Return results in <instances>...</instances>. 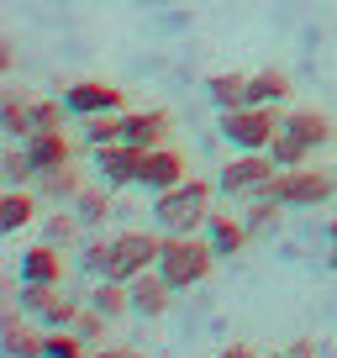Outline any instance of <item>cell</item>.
<instances>
[{
	"mask_svg": "<svg viewBox=\"0 0 337 358\" xmlns=\"http://www.w3.org/2000/svg\"><path fill=\"white\" fill-rule=\"evenodd\" d=\"M327 268H332V274H337V237H332V243H327Z\"/></svg>",
	"mask_w": 337,
	"mask_h": 358,
	"instance_id": "8d00e7d4",
	"label": "cell"
},
{
	"mask_svg": "<svg viewBox=\"0 0 337 358\" xmlns=\"http://www.w3.org/2000/svg\"><path fill=\"white\" fill-rule=\"evenodd\" d=\"M64 106L74 122H85V116H106V111H122L127 95L116 85H106V79H74V85L64 90Z\"/></svg>",
	"mask_w": 337,
	"mask_h": 358,
	"instance_id": "9c48e42d",
	"label": "cell"
},
{
	"mask_svg": "<svg viewBox=\"0 0 337 358\" xmlns=\"http://www.w3.org/2000/svg\"><path fill=\"white\" fill-rule=\"evenodd\" d=\"M64 116H69V106H64V95H58V101H32L27 122H32V132H53V127H64ZM32 132H27V137H32Z\"/></svg>",
	"mask_w": 337,
	"mask_h": 358,
	"instance_id": "1f68e13d",
	"label": "cell"
},
{
	"mask_svg": "<svg viewBox=\"0 0 337 358\" xmlns=\"http://www.w3.org/2000/svg\"><path fill=\"white\" fill-rule=\"evenodd\" d=\"M280 132H290L295 143H306L316 153V148L332 143V122H327L322 111H311V106H295V111H280Z\"/></svg>",
	"mask_w": 337,
	"mask_h": 358,
	"instance_id": "e0dca14e",
	"label": "cell"
},
{
	"mask_svg": "<svg viewBox=\"0 0 337 358\" xmlns=\"http://www.w3.org/2000/svg\"><path fill=\"white\" fill-rule=\"evenodd\" d=\"M211 185L206 179H185L174 190H158L148 201V216H153L158 232H201L206 216H211Z\"/></svg>",
	"mask_w": 337,
	"mask_h": 358,
	"instance_id": "7a4b0ae2",
	"label": "cell"
},
{
	"mask_svg": "<svg viewBox=\"0 0 337 358\" xmlns=\"http://www.w3.org/2000/svg\"><path fill=\"white\" fill-rule=\"evenodd\" d=\"M216 358H259V353H253V348H248V343H227V348H222V353H216Z\"/></svg>",
	"mask_w": 337,
	"mask_h": 358,
	"instance_id": "d590c367",
	"label": "cell"
},
{
	"mask_svg": "<svg viewBox=\"0 0 337 358\" xmlns=\"http://www.w3.org/2000/svg\"><path fill=\"white\" fill-rule=\"evenodd\" d=\"M274 174H280V164L269 153H232L216 174V195L222 201H259V195H269Z\"/></svg>",
	"mask_w": 337,
	"mask_h": 358,
	"instance_id": "277c9868",
	"label": "cell"
},
{
	"mask_svg": "<svg viewBox=\"0 0 337 358\" xmlns=\"http://www.w3.org/2000/svg\"><path fill=\"white\" fill-rule=\"evenodd\" d=\"M27 153H32L37 174H43V169L74 164V153H79V148L69 143V132H64V127H53V132H32V137H27Z\"/></svg>",
	"mask_w": 337,
	"mask_h": 358,
	"instance_id": "ffe728a7",
	"label": "cell"
},
{
	"mask_svg": "<svg viewBox=\"0 0 337 358\" xmlns=\"http://www.w3.org/2000/svg\"><path fill=\"white\" fill-rule=\"evenodd\" d=\"M90 358H143V353H137V348H90Z\"/></svg>",
	"mask_w": 337,
	"mask_h": 358,
	"instance_id": "e575fe53",
	"label": "cell"
},
{
	"mask_svg": "<svg viewBox=\"0 0 337 358\" xmlns=\"http://www.w3.org/2000/svg\"><path fill=\"white\" fill-rule=\"evenodd\" d=\"M106 143H122V111H106V116H85L79 122V148H106Z\"/></svg>",
	"mask_w": 337,
	"mask_h": 358,
	"instance_id": "4316f807",
	"label": "cell"
},
{
	"mask_svg": "<svg viewBox=\"0 0 337 358\" xmlns=\"http://www.w3.org/2000/svg\"><path fill=\"white\" fill-rule=\"evenodd\" d=\"M201 237L216 248V258H237L248 243H253V237H248V222H243V216H232V211H216V206H211V216H206Z\"/></svg>",
	"mask_w": 337,
	"mask_h": 358,
	"instance_id": "9a60e30c",
	"label": "cell"
},
{
	"mask_svg": "<svg viewBox=\"0 0 337 358\" xmlns=\"http://www.w3.org/2000/svg\"><path fill=\"white\" fill-rule=\"evenodd\" d=\"M37 211H43L37 190H27V185H6V201H0V232H27V227L37 222Z\"/></svg>",
	"mask_w": 337,
	"mask_h": 358,
	"instance_id": "d6986e66",
	"label": "cell"
},
{
	"mask_svg": "<svg viewBox=\"0 0 337 358\" xmlns=\"http://www.w3.org/2000/svg\"><path fill=\"white\" fill-rule=\"evenodd\" d=\"M74 216L85 222V232H106V222L116 216L111 190H106V185H85V190H79V201H74Z\"/></svg>",
	"mask_w": 337,
	"mask_h": 358,
	"instance_id": "7402d4cb",
	"label": "cell"
},
{
	"mask_svg": "<svg viewBox=\"0 0 337 358\" xmlns=\"http://www.w3.org/2000/svg\"><path fill=\"white\" fill-rule=\"evenodd\" d=\"M158 274L168 280V290L180 295V290H195V285L211 280V268H216V248L206 243V237L195 232H164V248H158Z\"/></svg>",
	"mask_w": 337,
	"mask_h": 358,
	"instance_id": "6da1fadb",
	"label": "cell"
},
{
	"mask_svg": "<svg viewBox=\"0 0 337 358\" xmlns=\"http://www.w3.org/2000/svg\"><path fill=\"white\" fill-rule=\"evenodd\" d=\"M37 201L48 206V211H58V206H74L79 190H85V174H79L74 164H58V169H43V174L32 179Z\"/></svg>",
	"mask_w": 337,
	"mask_h": 358,
	"instance_id": "5bb4252c",
	"label": "cell"
},
{
	"mask_svg": "<svg viewBox=\"0 0 337 358\" xmlns=\"http://www.w3.org/2000/svg\"><path fill=\"white\" fill-rule=\"evenodd\" d=\"M158 248H164V237H158V227L153 232H111V264H106V280H122V285H132L137 274H148V268L158 264Z\"/></svg>",
	"mask_w": 337,
	"mask_h": 358,
	"instance_id": "8992f818",
	"label": "cell"
},
{
	"mask_svg": "<svg viewBox=\"0 0 337 358\" xmlns=\"http://www.w3.org/2000/svg\"><path fill=\"white\" fill-rule=\"evenodd\" d=\"M269 158H274L280 169H301V164H311V148H306V143H295L290 132H280V137L269 143Z\"/></svg>",
	"mask_w": 337,
	"mask_h": 358,
	"instance_id": "d6a6232c",
	"label": "cell"
},
{
	"mask_svg": "<svg viewBox=\"0 0 337 358\" xmlns=\"http://www.w3.org/2000/svg\"><path fill=\"white\" fill-rule=\"evenodd\" d=\"M0 179H6V185H27V190H32L37 164H32V153H27V143H16V148H6V153H0Z\"/></svg>",
	"mask_w": 337,
	"mask_h": 358,
	"instance_id": "83f0119b",
	"label": "cell"
},
{
	"mask_svg": "<svg viewBox=\"0 0 337 358\" xmlns=\"http://www.w3.org/2000/svg\"><path fill=\"white\" fill-rule=\"evenodd\" d=\"M206 101H211V111H237V106H253V95H248V74H237V69L211 74V79H206Z\"/></svg>",
	"mask_w": 337,
	"mask_h": 358,
	"instance_id": "44dd1931",
	"label": "cell"
},
{
	"mask_svg": "<svg viewBox=\"0 0 337 358\" xmlns=\"http://www.w3.org/2000/svg\"><path fill=\"white\" fill-rule=\"evenodd\" d=\"M285 358H322V348H316L311 337H295V343L285 348Z\"/></svg>",
	"mask_w": 337,
	"mask_h": 358,
	"instance_id": "836d02e7",
	"label": "cell"
},
{
	"mask_svg": "<svg viewBox=\"0 0 337 358\" xmlns=\"http://www.w3.org/2000/svg\"><path fill=\"white\" fill-rule=\"evenodd\" d=\"M259 358H285V353H259Z\"/></svg>",
	"mask_w": 337,
	"mask_h": 358,
	"instance_id": "74e56055",
	"label": "cell"
},
{
	"mask_svg": "<svg viewBox=\"0 0 337 358\" xmlns=\"http://www.w3.org/2000/svg\"><path fill=\"white\" fill-rule=\"evenodd\" d=\"M43 337L48 332L37 322H27L22 311L0 322V348H6V358H43Z\"/></svg>",
	"mask_w": 337,
	"mask_h": 358,
	"instance_id": "ac0fdd59",
	"label": "cell"
},
{
	"mask_svg": "<svg viewBox=\"0 0 337 358\" xmlns=\"http://www.w3.org/2000/svg\"><path fill=\"white\" fill-rule=\"evenodd\" d=\"M106 264H111V237L85 232V243H79V268H85L90 280H106Z\"/></svg>",
	"mask_w": 337,
	"mask_h": 358,
	"instance_id": "f546056e",
	"label": "cell"
},
{
	"mask_svg": "<svg viewBox=\"0 0 337 358\" xmlns=\"http://www.w3.org/2000/svg\"><path fill=\"white\" fill-rule=\"evenodd\" d=\"M37 232H43V243H53V248L85 243V222H79V216H74V206H58V211H48Z\"/></svg>",
	"mask_w": 337,
	"mask_h": 358,
	"instance_id": "484cf974",
	"label": "cell"
},
{
	"mask_svg": "<svg viewBox=\"0 0 337 358\" xmlns=\"http://www.w3.org/2000/svg\"><path fill=\"white\" fill-rule=\"evenodd\" d=\"M16 280L22 285H64V248L37 237V243L22 248V258H16Z\"/></svg>",
	"mask_w": 337,
	"mask_h": 358,
	"instance_id": "7c38bea8",
	"label": "cell"
},
{
	"mask_svg": "<svg viewBox=\"0 0 337 358\" xmlns=\"http://www.w3.org/2000/svg\"><path fill=\"white\" fill-rule=\"evenodd\" d=\"M27 111H32V95H27V90H16V85L0 90V127H6L11 143H27V132H32Z\"/></svg>",
	"mask_w": 337,
	"mask_h": 358,
	"instance_id": "603a6c76",
	"label": "cell"
},
{
	"mask_svg": "<svg viewBox=\"0 0 337 358\" xmlns=\"http://www.w3.org/2000/svg\"><path fill=\"white\" fill-rule=\"evenodd\" d=\"M122 143L132 148H164L174 143V122H168V111H158V106H148V111H122Z\"/></svg>",
	"mask_w": 337,
	"mask_h": 358,
	"instance_id": "8fae6325",
	"label": "cell"
},
{
	"mask_svg": "<svg viewBox=\"0 0 337 358\" xmlns=\"http://www.w3.org/2000/svg\"><path fill=\"white\" fill-rule=\"evenodd\" d=\"M85 301H90V306H95L101 316L122 322V316H132V285H122V280H95Z\"/></svg>",
	"mask_w": 337,
	"mask_h": 358,
	"instance_id": "cb8c5ba5",
	"label": "cell"
},
{
	"mask_svg": "<svg viewBox=\"0 0 337 358\" xmlns=\"http://www.w3.org/2000/svg\"><path fill=\"white\" fill-rule=\"evenodd\" d=\"M168 306H174V290H168V280L158 268H148V274L132 280V316L137 322H164Z\"/></svg>",
	"mask_w": 337,
	"mask_h": 358,
	"instance_id": "4fadbf2b",
	"label": "cell"
},
{
	"mask_svg": "<svg viewBox=\"0 0 337 358\" xmlns=\"http://www.w3.org/2000/svg\"><path fill=\"white\" fill-rule=\"evenodd\" d=\"M43 358H90V343L74 332V327H53L43 337Z\"/></svg>",
	"mask_w": 337,
	"mask_h": 358,
	"instance_id": "f1b7e54d",
	"label": "cell"
},
{
	"mask_svg": "<svg viewBox=\"0 0 337 358\" xmlns=\"http://www.w3.org/2000/svg\"><path fill=\"white\" fill-rule=\"evenodd\" d=\"M290 74L285 69H259V74H248V95H253V106H285L290 101Z\"/></svg>",
	"mask_w": 337,
	"mask_h": 358,
	"instance_id": "d4e9b609",
	"label": "cell"
},
{
	"mask_svg": "<svg viewBox=\"0 0 337 358\" xmlns=\"http://www.w3.org/2000/svg\"><path fill=\"white\" fill-rule=\"evenodd\" d=\"M95 164V179H101L106 190H137V179H143V148L132 143H106L90 153Z\"/></svg>",
	"mask_w": 337,
	"mask_h": 358,
	"instance_id": "ba28073f",
	"label": "cell"
},
{
	"mask_svg": "<svg viewBox=\"0 0 337 358\" xmlns=\"http://www.w3.org/2000/svg\"><path fill=\"white\" fill-rule=\"evenodd\" d=\"M285 216H290V206L274 201V195L243 201V222H248V237H253V243H274V237L285 232Z\"/></svg>",
	"mask_w": 337,
	"mask_h": 358,
	"instance_id": "2e32d148",
	"label": "cell"
},
{
	"mask_svg": "<svg viewBox=\"0 0 337 358\" xmlns=\"http://www.w3.org/2000/svg\"><path fill=\"white\" fill-rule=\"evenodd\" d=\"M216 137L232 153H269L280 137V106H237V111H216Z\"/></svg>",
	"mask_w": 337,
	"mask_h": 358,
	"instance_id": "3957f363",
	"label": "cell"
},
{
	"mask_svg": "<svg viewBox=\"0 0 337 358\" xmlns=\"http://www.w3.org/2000/svg\"><path fill=\"white\" fill-rule=\"evenodd\" d=\"M106 322H111V316H101V311H95L90 301H85V306L74 311V322H69V327H74V332L85 337L90 348H101V343H106Z\"/></svg>",
	"mask_w": 337,
	"mask_h": 358,
	"instance_id": "4dcf8cb0",
	"label": "cell"
},
{
	"mask_svg": "<svg viewBox=\"0 0 337 358\" xmlns=\"http://www.w3.org/2000/svg\"><path fill=\"white\" fill-rule=\"evenodd\" d=\"M16 311H22L27 322H37L43 332H53V327H69V322H74L79 301L58 295V285H16Z\"/></svg>",
	"mask_w": 337,
	"mask_h": 358,
	"instance_id": "52a82bcc",
	"label": "cell"
},
{
	"mask_svg": "<svg viewBox=\"0 0 337 358\" xmlns=\"http://www.w3.org/2000/svg\"><path fill=\"white\" fill-rule=\"evenodd\" d=\"M269 195H274V201H285L290 211H316V206L337 201V179L327 174V169H311V164L280 169L274 185H269Z\"/></svg>",
	"mask_w": 337,
	"mask_h": 358,
	"instance_id": "5b68a950",
	"label": "cell"
},
{
	"mask_svg": "<svg viewBox=\"0 0 337 358\" xmlns=\"http://www.w3.org/2000/svg\"><path fill=\"white\" fill-rule=\"evenodd\" d=\"M185 179H190V169H185V153H180L174 143L148 148V153H143V179H137V190L158 195V190H174V185H185Z\"/></svg>",
	"mask_w": 337,
	"mask_h": 358,
	"instance_id": "30bf717a",
	"label": "cell"
}]
</instances>
